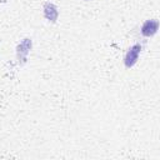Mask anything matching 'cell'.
<instances>
[{"instance_id":"1","label":"cell","mask_w":160,"mask_h":160,"mask_svg":"<svg viewBox=\"0 0 160 160\" xmlns=\"http://www.w3.org/2000/svg\"><path fill=\"white\" fill-rule=\"evenodd\" d=\"M140 51H141V46L139 44H135V45H132L129 49V51L126 52L125 59H124V62H125V66L126 68H131L138 61V58H139Z\"/></svg>"},{"instance_id":"2","label":"cell","mask_w":160,"mask_h":160,"mask_svg":"<svg viewBox=\"0 0 160 160\" xmlns=\"http://www.w3.org/2000/svg\"><path fill=\"white\" fill-rule=\"evenodd\" d=\"M159 29V21L156 19L146 20L141 26V34L144 36H152Z\"/></svg>"},{"instance_id":"3","label":"cell","mask_w":160,"mask_h":160,"mask_svg":"<svg viewBox=\"0 0 160 160\" xmlns=\"http://www.w3.org/2000/svg\"><path fill=\"white\" fill-rule=\"evenodd\" d=\"M44 16L51 21V22H55L58 20V16H59V12H58V8L54 5V4H45L44 5Z\"/></svg>"}]
</instances>
